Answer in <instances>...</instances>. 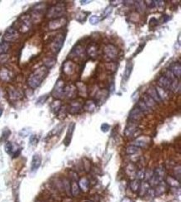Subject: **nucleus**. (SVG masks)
Masks as SVG:
<instances>
[{
    "label": "nucleus",
    "instance_id": "nucleus-1",
    "mask_svg": "<svg viewBox=\"0 0 181 202\" xmlns=\"http://www.w3.org/2000/svg\"><path fill=\"white\" fill-rule=\"evenodd\" d=\"M49 73V69L46 67H40L36 69L28 78V84L31 88L35 89L40 86L43 79L46 78Z\"/></svg>",
    "mask_w": 181,
    "mask_h": 202
},
{
    "label": "nucleus",
    "instance_id": "nucleus-2",
    "mask_svg": "<svg viewBox=\"0 0 181 202\" xmlns=\"http://www.w3.org/2000/svg\"><path fill=\"white\" fill-rule=\"evenodd\" d=\"M64 12H65V7H64V3H57L56 5L53 6L51 8H49V10L48 11V17L49 18H54V19H56V18H61L62 15L64 14Z\"/></svg>",
    "mask_w": 181,
    "mask_h": 202
},
{
    "label": "nucleus",
    "instance_id": "nucleus-3",
    "mask_svg": "<svg viewBox=\"0 0 181 202\" xmlns=\"http://www.w3.org/2000/svg\"><path fill=\"white\" fill-rule=\"evenodd\" d=\"M52 95L54 98L60 99L64 96V81L59 79L57 82L55 86L54 87V90L52 92Z\"/></svg>",
    "mask_w": 181,
    "mask_h": 202
},
{
    "label": "nucleus",
    "instance_id": "nucleus-4",
    "mask_svg": "<svg viewBox=\"0 0 181 202\" xmlns=\"http://www.w3.org/2000/svg\"><path fill=\"white\" fill-rule=\"evenodd\" d=\"M18 38V33L17 29L14 28H9L6 30L4 35H3V40L6 43H13L15 42Z\"/></svg>",
    "mask_w": 181,
    "mask_h": 202
},
{
    "label": "nucleus",
    "instance_id": "nucleus-5",
    "mask_svg": "<svg viewBox=\"0 0 181 202\" xmlns=\"http://www.w3.org/2000/svg\"><path fill=\"white\" fill-rule=\"evenodd\" d=\"M64 34H59L54 38V40L53 41L51 45L52 51L54 52V53H58L60 51V49L62 48L63 45H64Z\"/></svg>",
    "mask_w": 181,
    "mask_h": 202
},
{
    "label": "nucleus",
    "instance_id": "nucleus-6",
    "mask_svg": "<svg viewBox=\"0 0 181 202\" xmlns=\"http://www.w3.org/2000/svg\"><path fill=\"white\" fill-rule=\"evenodd\" d=\"M18 25V29L23 32V33H26L27 31L29 29L31 26V22L29 17L27 16H23L19 18V23H17Z\"/></svg>",
    "mask_w": 181,
    "mask_h": 202
},
{
    "label": "nucleus",
    "instance_id": "nucleus-7",
    "mask_svg": "<svg viewBox=\"0 0 181 202\" xmlns=\"http://www.w3.org/2000/svg\"><path fill=\"white\" fill-rule=\"evenodd\" d=\"M105 55L110 59H114L117 57L118 55V49L115 45L113 44H108L105 48Z\"/></svg>",
    "mask_w": 181,
    "mask_h": 202
},
{
    "label": "nucleus",
    "instance_id": "nucleus-8",
    "mask_svg": "<svg viewBox=\"0 0 181 202\" xmlns=\"http://www.w3.org/2000/svg\"><path fill=\"white\" fill-rule=\"evenodd\" d=\"M42 162V158L39 154H34L33 156V159L31 162V171L35 172L38 171L39 167L41 166Z\"/></svg>",
    "mask_w": 181,
    "mask_h": 202
},
{
    "label": "nucleus",
    "instance_id": "nucleus-9",
    "mask_svg": "<svg viewBox=\"0 0 181 202\" xmlns=\"http://www.w3.org/2000/svg\"><path fill=\"white\" fill-rule=\"evenodd\" d=\"M144 114L138 108V107H135L130 112V119L132 121L135 122V121H139Z\"/></svg>",
    "mask_w": 181,
    "mask_h": 202
},
{
    "label": "nucleus",
    "instance_id": "nucleus-10",
    "mask_svg": "<svg viewBox=\"0 0 181 202\" xmlns=\"http://www.w3.org/2000/svg\"><path fill=\"white\" fill-rule=\"evenodd\" d=\"M149 141H150V139H149V137H138L137 139L135 140V141L133 142L132 145L139 147V148H145V147L148 146L149 143Z\"/></svg>",
    "mask_w": 181,
    "mask_h": 202
},
{
    "label": "nucleus",
    "instance_id": "nucleus-11",
    "mask_svg": "<svg viewBox=\"0 0 181 202\" xmlns=\"http://www.w3.org/2000/svg\"><path fill=\"white\" fill-rule=\"evenodd\" d=\"M64 23H65V20H64V18H56V19L52 20L51 22H49V28L50 30H56L58 28L63 27Z\"/></svg>",
    "mask_w": 181,
    "mask_h": 202
},
{
    "label": "nucleus",
    "instance_id": "nucleus-12",
    "mask_svg": "<svg viewBox=\"0 0 181 202\" xmlns=\"http://www.w3.org/2000/svg\"><path fill=\"white\" fill-rule=\"evenodd\" d=\"M171 81L166 76H161L158 80V86L164 88L166 91H168L170 89Z\"/></svg>",
    "mask_w": 181,
    "mask_h": 202
},
{
    "label": "nucleus",
    "instance_id": "nucleus-13",
    "mask_svg": "<svg viewBox=\"0 0 181 202\" xmlns=\"http://www.w3.org/2000/svg\"><path fill=\"white\" fill-rule=\"evenodd\" d=\"M74 127H75V124L71 123L69 125V129H68V131H67L66 137H65V139H64V144L66 147H68L69 144H70V142H71L72 139V136H73V133H74Z\"/></svg>",
    "mask_w": 181,
    "mask_h": 202
},
{
    "label": "nucleus",
    "instance_id": "nucleus-14",
    "mask_svg": "<svg viewBox=\"0 0 181 202\" xmlns=\"http://www.w3.org/2000/svg\"><path fill=\"white\" fill-rule=\"evenodd\" d=\"M169 71L174 74V76L176 78H178L179 79L180 78V74H181V66L179 63H175L172 64L170 67Z\"/></svg>",
    "mask_w": 181,
    "mask_h": 202
},
{
    "label": "nucleus",
    "instance_id": "nucleus-15",
    "mask_svg": "<svg viewBox=\"0 0 181 202\" xmlns=\"http://www.w3.org/2000/svg\"><path fill=\"white\" fill-rule=\"evenodd\" d=\"M82 109V105L78 101H73L71 104L69 105V112L71 114H77L79 113L80 110Z\"/></svg>",
    "mask_w": 181,
    "mask_h": 202
},
{
    "label": "nucleus",
    "instance_id": "nucleus-16",
    "mask_svg": "<svg viewBox=\"0 0 181 202\" xmlns=\"http://www.w3.org/2000/svg\"><path fill=\"white\" fill-rule=\"evenodd\" d=\"M136 131H137V125L135 123H134V121H133L132 123L129 124V125L126 126V129H125V136H127V137H132Z\"/></svg>",
    "mask_w": 181,
    "mask_h": 202
},
{
    "label": "nucleus",
    "instance_id": "nucleus-17",
    "mask_svg": "<svg viewBox=\"0 0 181 202\" xmlns=\"http://www.w3.org/2000/svg\"><path fill=\"white\" fill-rule=\"evenodd\" d=\"M132 69H133V64L131 62H128V63L126 64V67H125V71H124V73H123V79L124 81L126 82L129 80L130 77V74L132 73Z\"/></svg>",
    "mask_w": 181,
    "mask_h": 202
},
{
    "label": "nucleus",
    "instance_id": "nucleus-18",
    "mask_svg": "<svg viewBox=\"0 0 181 202\" xmlns=\"http://www.w3.org/2000/svg\"><path fill=\"white\" fill-rule=\"evenodd\" d=\"M155 90L156 92H157V93H158V96L159 97V99L161 100V101L168 100L169 94L166 90H164V89L162 88V87H160L159 86L155 87Z\"/></svg>",
    "mask_w": 181,
    "mask_h": 202
},
{
    "label": "nucleus",
    "instance_id": "nucleus-19",
    "mask_svg": "<svg viewBox=\"0 0 181 202\" xmlns=\"http://www.w3.org/2000/svg\"><path fill=\"white\" fill-rule=\"evenodd\" d=\"M142 100H143L144 102L146 104V106H148L149 109H154L156 106V104H157L155 101H154V99L149 96L147 93L144 95V98Z\"/></svg>",
    "mask_w": 181,
    "mask_h": 202
},
{
    "label": "nucleus",
    "instance_id": "nucleus-20",
    "mask_svg": "<svg viewBox=\"0 0 181 202\" xmlns=\"http://www.w3.org/2000/svg\"><path fill=\"white\" fill-rule=\"evenodd\" d=\"M147 94H148L150 97H152V98L154 99V101H155L156 103H160L161 102V100L159 99V97L158 93H157L154 87H150L148 89V91H147Z\"/></svg>",
    "mask_w": 181,
    "mask_h": 202
},
{
    "label": "nucleus",
    "instance_id": "nucleus-21",
    "mask_svg": "<svg viewBox=\"0 0 181 202\" xmlns=\"http://www.w3.org/2000/svg\"><path fill=\"white\" fill-rule=\"evenodd\" d=\"M12 74L7 68H3L0 70V79L4 82H8L11 80Z\"/></svg>",
    "mask_w": 181,
    "mask_h": 202
},
{
    "label": "nucleus",
    "instance_id": "nucleus-22",
    "mask_svg": "<svg viewBox=\"0 0 181 202\" xmlns=\"http://www.w3.org/2000/svg\"><path fill=\"white\" fill-rule=\"evenodd\" d=\"M64 73L67 75H70L74 72V64L72 62H66L63 67Z\"/></svg>",
    "mask_w": 181,
    "mask_h": 202
},
{
    "label": "nucleus",
    "instance_id": "nucleus-23",
    "mask_svg": "<svg viewBox=\"0 0 181 202\" xmlns=\"http://www.w3.org/2000/svg\"><path fill=\"white\" fill-rule=\"evenodd\" d=\"M70 183H71V195L74 197L78 196L80 192L79 183L77 181H71Z\"/></svg>",
    "mask_w": 181,
    "mask_h": 202
},
{
    "label": "nucleus",
    "instance_id": "nucleus-24",
    "mask_svg": "<svg viewBox=\"0 0 181 202\" xmlns=\"http://www.w3.org/2000/svg\"><path fill=\"white\" fill-rule=\"evenodd\" d=\"M149 189H150V186L149 184V182L144 181L142 184H140V186H139V195L144 196V195H146L148 193L149 190Z\"/></svg>",
    "mask_w": 181,
    "mask_h": 202
},
{
    "label": "nucleus",
    "instance_id": "nucleus-25",
    "mask_svg": "<svg viewBox=\"0 0 181 202\" xmlns=\"http://www.w3.org/2000/svg\"><path fill=\"white\" fill-rule=\"evenodd\" d=\"M96 106H97L96 101H93V100H91V101L89 100V101H86V103L84 104V109L85 111H89V112H93L96 108Z\"/></svg>",
    "mask_w": 181,
    "mask_h": 202
},
{
    "label": "nucleus",
    "instance_id": "nucleus-26",
    "mask_svg": "<svg viewBox=\"0 0 181 202\" xmlns=\"http://www.w3.org/2000/svg\"><path fill=\"white\" fill-rule=\"evenodd\" d=\"M63 183V187H64V190L66 192V194L68 195V196H71V183L67 178H64L62 181Z\"/></svg>",
    "mask_w": 181,
    "mask_h": 202
},
{
    "label": "nucleus",
    "instance_id": "nucleus-27",
    "mask_svg": "<svg viewBox=\"0 0 181 202\" xmlns=\"http://www.w3.org/2000/svg\"><path fill=\"white\" fill-rule=\"evenodd\" d=\"M8 95H9V97L12 100H18V99L21 98V96H22V94H21L20 92L16 90L15 88H9Z\"/></svg>",
    "mask_w": 181,
    "mask_h": 202
},
{
    "label": "nucleus",
    "instance_id": "nucleus-28",
    "mask_svg": "<svg viewBox=\"0 0 181 202\" xmlns=\"http://www.w3.org/2000/svg\"><path fill=\"white\" fill-rule=\"evenodd\" d=\"M79 188H80L84 192L88 191L89 186V181L87 180V178H82V179L79 180Z\"/></svg>",
    "mask_w": 181,
    "mask_h": 202
},
{
    "label": "nucleus",
    "instance_id": "nucleus-29",
    "mask_svg": "<svg viewBox=\"0 0 181 202\" xmlns=\"http://www.w3.org/2000/svg\"><path fill=\"white\" fill-rule=\"evenodd\" d=\"M166 190V186L164 184L163 182H161L158 186H156V189L154 190V195H160L164 193V192H165Z\"/></svg>",
    "mask_w": 181,
    "mask_h": 202
},
{
    "label": "nucleus",
    "instance_id": "nucleus-30",
    "mask_svg": "<svg viewBox=\"0 0 181 202\" xmlns=\"http://www.w3.org/2000/svg\"><path fill=\"white\" fill-rule=\"evenodd\" d=\"M139 186H140V182H139V180L135 179L130 182V187L133 192H138L139 189Z\"/></svg>",
    "mask_w": 181,
    "mask_h": 202
},
{
    "label": "nucleus",
    "instance_id": "nucleus-31",
    "mask_svg": "<svg viewBox=\"0 0 181 202\" xmlns=\"http://www.w3.org/2000/svg\"><path fill=\"white\" fill-rule=\"evenodd\" d=\"M125 171L129 175V176H134L136 174V172H137V169L135 167V165L129 164L127 166V167H126V169H125Z\"/></svg>",
    "mask_w": 181,
    "mask_h": 202
},
{
    "label": "nucleus",
    "instance_id": "nucleus-32",
    "mask_svg": "<svg viewBox=\"0 0 181 202\" xmlns=\"http://www.w3.org/2000/svg\"><path fill=\"white\" fill-rule=\"evenodd\" d=\"M137 107H138L139 110H140L144 114L149 113L150 111V109L149 108L148 106H146V104L144 102L143 100H140V101L138 102V105H137Z\"/></svg>",
    "mask_w": 181,
    "mask_h": 202
},
{
    "label": "nucleus",
    "instance_id": "nucleus-33",
    "mask_svg": "<svg viewBox=\"0 0 181 202\" xmlns=\"http://www.w3.org/2000/svg\"><path fill=\"white\" fill-rule=\"evenodd\" d=\"M140 152V148L136 146H134V145H131V146H129V147L126 148V153L129 155H134L138 153V152Z\"/></svg>",
    "mask_w": 181,
    "mask_h": 202
},
{
    "label": "nucleus",
    "instance_id": "nucleus-34",
    "mask_svg": "<svg viewBox=\"0 0 181 202\" xmlns=\"http://www.w3.org/2000/svg\"><path fill=\"white\" fill-rule=\"evenodd\" d=\"M87 52L91 57H96L98 55V49L95 44H91L87 48Z\"/></svg>",
    "mask_w": 181,
    "mask_h": 202
},
{
    "label": "nucleus",
    "instance_id": "nucleus-35",
    "mask_svg": "<svg viewBox=\"0 0 181 202\" xmlns=\"http://www.w3.org/2000/svg\"><path fill=\"white\" fill-rule=\"evenodd\" d=\"M10 45L9 43H6V42H2L0 43V55L2 54H6V53H8V51L9 50Z\"/></svg>",
    "mask_w": 181,
    "mask_h": 202
},
{
    "label": "nucleus",
    "instance_id": "nucleus-36",
    "mask_svg": "<svg viewBox=\"0 0 181 202\" xmlns=\"http://www.w3.org/2000/svg\"><path fill=\"white\" fill-rule=\"evenodd\" d=\"M135 7H136V9H137L139 12L143 13L146 8L145 2H144V1H136V2H135Z\"/></svg>",
    "mask_w": 181,
    "mask_h": 202
},
{
    "label": "nucleus",
    "instance_id": "nucleus-37",
    "mask_svg": "<svg viewBox=\"0 0 181 202\" xmlns=\"http://www.w3.org/2000/svg\"><path fill=\"white\" fill-rule=\"evenodd\" d=\"M55 62H56V60L53 58H46L45 61H44V65H45L44 67H46L48 69L51 68L55 64Z\"/></svg>",
    "mask_w": 181,
    "mask_h": 202
},
{
    "label": "nucleus",
    "instance_id": "nucleus-38",
    "mask_svg": "<svg viewBox=\"0 0 181 202\" xmlns=\"http://www.w3.org/2000/svg\"><path fill=\"white\" fill-rule=\"evenodd\" d=\"M167 182L172 187H177L179 185V181L177 179H175V178H174V177H168Z\"/></svg>",
    "mask_w": 181,
    "mask_h": 202
},
{
    "label": "nucleus",
    "instance_id": "nucleus-39",
    "mask_svg": "<svg viewBox=\"0 0 181 202\" xmlns=\"http://www.w3.org/2000/svg\"><path fill=\"white\" fill-rule=\"evenodd\" d=\"M100 21H101V18L100 16L92 15L89 18V23H91L92 25H96V24L100 23Z\"/></svg>",
    "mask_w": 181,
    "mask_h": 202
},
{
    "label": "nucleus",
    "instance_id": "nucleus-40",
    "mask_svg": "<svg viewBox=\"0 0 181 202\" xmlns=\"http://www.w3.org/2000/svg\"><path fill=\"white\" fill-rule=\"evenodd\" d=\"M154 3H155V7L159 11L163 10L164 8V6H165V2H164V1H154Z\"/></svg>",
    "mask_w": 181,
    "mask_h": 202
},
{
    "label": "nucleus",
    "instance_id": "nucleus-41",
    "mask_svg": "<svg viewBox=\"0 0 181 202\" xmlns=\"http://www.w3.org/2000/svg\"><path fill=\"white\" fill-rule=\"evenodd\" d=\"M47 98H48V96L47 95H43V96H41L38 99V101H37V105H42L43 104L45 101H46Z\"/></svg>",
    "mask_w": 181,
    "mask_h": 202
},
{
    "label": "nucleus",
    "instance_id": "nucleus-42",
    "mask_svg": "<svg viewBox=\"0 0 181 202\" xmlns=\"http://www.w3.org/2000/svg\"><path fill=\"white\" fill-rule=\"evenodd\" d=\"M38 142V140H37V137H36L35 135H32L30 137V139H29V143L31 145H35Z\"/></svg>",
    "mask_w": 181,
    "mask_h": 202
},
{
    "label": "nucleus",
    "instance_id": "nucleus-43",
    "mask_svg": "<svg viewBox=\"0 0 181 202\" xmlns=\"http://www.w3.org/2000/svg\"><path fill=\"white\" fill-rule=\"evenodd\" d=\"M110 125L107 123L102 124V126H101V130H102V131H104V132H107V131L110 130Z\"/></svg>",
    "mask_w": 181,
    "mask_h": 202
},
{
    "label": "nucleus",
    "instance_id": "nucleus-44",
    "mask_svg": "<svg viewBox=\"0 0 181 202\" xmlns=\"http://www.w3.org/2000/svg\"><path fill=\"white\" fill-rule=\"evenodd\" d=\"M28 134H29V131L27 130L26 128L23 129V130L19 132V135H20L21 137H27Z\"/></svg>",
    "mask_w": 181,
    "mask_h": 202
},
{
    "label": "nucleus",
    "instance_id": "nucleus-45",
    "mask_svg": "<svg viewBox=\"0 0 181 202\" xmlns=\"http://www.w3.org/2000/svg\"><path fill=\"white\" fill-rule=\"evenodd\" d=\"M145 5L148 6L149 8H153L155 7V3H154V1H146Z\"/></svg>",
    "mask_w": 181,
    "mask_h": 202
},
{
    "label": "nucleus",
    "instance_id": "nucleus-46",
    "mask_svg": "<svg viewBox=\"0 0 181 202\" xmlns=\"http://www.w3.org/2000/svg\"><path fill=\"white\" fill-rule=\"evenodd\" d=\"M62 202H74V200L73 199H72L71 197H66V198H64L63 200H62Z\"/></svg>",
    "mask_w": 181,
    "mask_h": 202
},
{
    "label": "nucleus",
    "instance_id": "nucleus-47",
    "mask_svg": "<svg viewBox=\"0 0 181 202\" xmlns=\"http://www.w3.org/2000/svg\"><path fill=\"white\" fill-rule=\"evenodd\" d=\"M112 12V8H106V10H105V15L107 17L109 14H110V13Z\"/></svg>",
    "mask_w": 181,
    "mask_h": 202
},
{
    "label": "nucleus",
    "instance_id": "nucleus-48",
    "mask_svg": "<svg viewBox=\"0 0 181 202\" xmlns=\"http://www.w3.org/2000/svg\"><path fill=\"white\" fill-rule=\"evenodd\" d=\"M144 44H142V45H141V46H140V47H139V48H138L139 50H138V51H136V53H135V55H136V54H138V53H140L141 51H142V48H144Z\"/></svg>",
    "mask_w": 181,
    "mask_h": 202
},
{
    "label": "nucleus",
    "instance_id": "nucleus-49",
    "mask_svg": "<svg viewBox=\"0 0 181 202\" xmlns=\"http://www.w3.org/2000/svg\"><path fill=\"white\" fill-rule=\"evenodd\" d=\"M122 202H133V201L130 199H129V198H125V199L122 200Z\"/></svg>",
    "mask_w": 181,
    "mask_h": 202
},
{
    "label": "nucleus",
    "instance_id": "nucleus-50",
    "mask_svg": "<svg viewBox=\"0 0 181 202\" xmlns=\"http://www.w3.org/2000/svg\"><path fill=\"white\" fill-rule=\"evenodd\" d=\"M80 3L83 5V4H87V3H90V1H80Z\"/></svg>",
    "mask_w": 181,
    "mask_h": 202
},
{
    "label": "nucleus",
    "instance_id": "nucleus-51",
    "mask_svg": "<svg viewBox=\"0 0 181 202\" xmlns=\"http://www.w3.org/2000/svg\"><path fill=\"white\" fill-rule=\"evenodd\" d=\"M3 112V108H0V116H2Z\"/></svg>",
    "mask_w": 181,
    "mask_h": 202
},
{
    "label": "nucleus",
    "instance_id": "nucleus-52",
    "mask_svg": "<svg viewBox=\"0 0 181 202\" xmlns=\"http://www.w3.org/2000/svg\"><path fill=\"white\" fill-rule=\"evenodd\" d=\"M36 202H45V201H43V200H37Z\"/></svg>",
    "mask_w": 181,
    "mask_h": 202
}]
</instances>
